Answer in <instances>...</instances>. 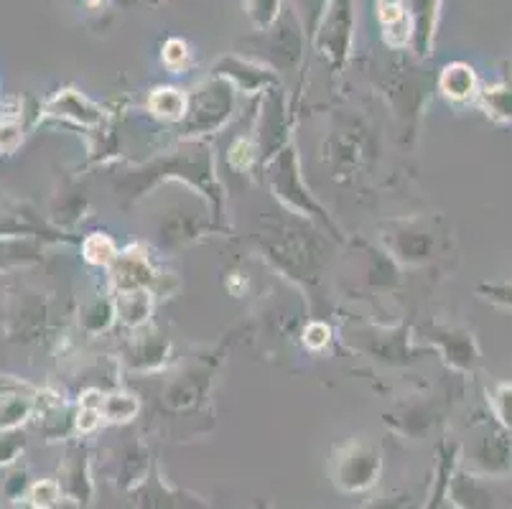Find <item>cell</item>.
Wrapping results in <instances>:
<instances>
[{
    "instance_id": "7",
    "label": "cell",
    "mask_w": 512,
    "mask_h": 509,
    "mask_svg": "<svg viewBox=\"0 0 512 509\" xmlns=\"http://www.w3.org/2000/svg\"><path fill=\"white\" fill-rule=\"evenodd\" d=\"M388 97L393 102V110L408 130H416V120L421 118V110L431 97V79L421 74V69L413 67H393L388 82Z\"/></svg>"
},
{
    "instance_id": "11",
    "label": "cell",
    "mask_w": 512,
    "mask_h": 509,
    "mask_svg": "<svg viewBox=\"0 0 512 509\" xmlns=\"http://www.w3.org/2000/svg\"><path fill=\"white\" fill-rule=\"evenodd\" d=\"M110 273H113L110 278H113V286L118 293L151 291L158 280L156 268L146 258V252H141L138 247L118 252V258L110 265Z\"/></svg>"
},
{
    "instance_id": "9",
    "label": "cell",
    "mask_w": 512,
    "mask_h": 509,
    "mask_svg": "<svg viewBox=\"0 0 512 509\" xmlns=\"http://www.w3.org/2000/svg\"><path fill=\"white\" fill-rule=\"evenodd\" d=\"M212 77H222L235 84L237 92L245 95H258V92L278 90V74L263 64L253 62L248 56L227 54L212 67Z\"/></svg>"
},
{
    "instance_id": "28",
    "label": "cell",
    "mask_w": 512,
    "mask_h": 509,
    "mask_svg": "<svg viewBox=\"0 0 512 509\" xmlns=\"http://www.w3.org/2000/svg\"><path fill=\"white\" fill-rule=\"evenodd\" d=\"M492 413L500 420L502 428H512V382H495L487 387Z\"/></svg>"
},
{
    "instance_id": "18",
    "label": "cell",
    "mask_w": 512,
    "mask_h": 509,
    "mask_svg": "<svg viewBox=\"0 0 512 509\" xmlns=\"http://www.w3.org/2000/svg\"><path fill=\"white\" fill-rule=\"evenodd\" d=\"M439 90L444 92L451 102L477 100L479 95L477 74H474V69L464 62L446 64L439 74Z\"/></svg>"
},
{
    "instance_id": "19",
    "label": "cell",
    "mask_w": 512,
    "mask_h": 509,
    "mask_svg": "<svg viewBox=\"0 0 512 509\" xmlns=\"http://www.w3.org/2000/svg\"><path fill=\"white\" fill-rule=\"evenodd\" d=\"M169 359V342L158 334L141 336L128 352V367L133 372L161 370Z\"/></svg>"
},
{
    "instance_id": "16",
    "label": "cell",
    "mask_w": 512,
    "mask_h": 509,
    "mask_svg": "<svg viewBox=\"0 0 512 509\" xmlns=\"http://www.w3.org/2000/svg\"><path fill=\"white\" fill-rule=\"evenodd\" d=\"M385 247L393 252V258L406 265H421L431 260L434 255V235L428 232L413 230V227H403V230H395L390 235H385Z\"/></svg>"
},
{
    "instance_id": "12",
    "label": "cell",
    "mask_w": 512,
    "mask_h": 509,
    "mask_svg": "<svg viewBox=\"0 0 512 509\" xmlns=\"http://www.w3.org/2000/svg\"><path fill=\"white\" fill-rule=\"evenodd\" d=\"M209 382H212V367L209 364H197L192 370H186L176 380L169 382L164 390V405L171 413H186V410L197 408L202 398L207 395Z\"/></svg>"
},
{
    "instance_id": "21",
    "label": "cell",
    "mask_w": 512,
    "mask_h": 509,
    "mask_svg": "<svg viewBox=\"0 0 512 509\" xmlns=\"http://www.w3.org/2000/svg\"><path fill=\"white\" fill-rule=\"evenodd\" d=\"M148 112L164 123L179 125L186 115V95L176 87H156L148 95Z\"/></svg>"
},
{
    "instance_id": "14",
    "label": "cell",
    "mask_w": 512,
    "mask_h": 509,
    "mask_svg": "<svg viewBox=\"0 0 512 509\" xmlns=\"http://www.w3.org/2000/svg\"><path fill=\"white\" fill-rule=\"evenodd\" d=\"M411 21V49L418 59L434 54L436 26L441 16V0H403Z\"/></svg>"
},
{
    "instance_id": "31",
    "label": "cell",
    "mask_w": 512,
    "mask_h": 509,
    "mask_svg": "<svg viewBox=\"0 0 512 509\" xmlns=\"http://www.w3.org/2000/svg\"><path fill=\"white\" fill-rule=\"evenodd\" d=\"M477 293L490 301L492 306L512 311V280H502V283H479Z\"/></svg>"
},
{
    "instance_id": "8",
    "label": "cell",
    "mask_w": 512,
    "mask_h": 509,
    "mask_svg": "<svg viewBox=\"0 0 512 509\" xmlns=\"http://www.w3.org/2000/svg\"><path fill=\"white\" fill-rule=\"evenodd\" d=\"M380 474V451L372 443L352 441L337 456L334 476L344 492H362L377 482Z\"/></svg>"
},
{
    "instance_id": "35",
    "label": "cell",
    "mask_w": 512,
    "mask_h": 509,
    "mask_svg": "<svg viewBox=\"0 0 512 509\" xmlns=\"http://www.w3.org/2000/svg\"><path fill=\"white\" fill-rule=\"evenodd\" d=\"M299 6L306 11L304 28H306V36L311 39L316 23H319V18H321V11H324V6H327V0H299Z\"/></svg>"
},
{
    "instance_id": "27",
    "label": "cell",
    "mask_w": 512,
    "mask_h": 509,
    "mask_svg": "<svg viewBox=\"0 0 512 509\" xmlns=\"http://www.w3.org/2000/svg\"><path fill=\"white\" fill-rule=\"evenodd\" d=\"M283 6H286L283 0H245V13L255 31H265L278 21Z\"/></svg>"
},
{
    "instance_id": "20",
    "label": "cell",
    "mask_w": 512,
    "mask_h": 509,
    "mask_svg": "<svg viewBox=\"0 0 512 509\" xmlns=\"http://www.w3.org/2000/svg\"><path fill=\"white\" fill-rule=\"evenodd\" d=\"M118 296L120 298L115 301V314H118L120 324L128 326V329H141L153 311V293L128 291V293H118Z\"/></svg>"
},
{
    "instance_id": "2",
    "label": "cell",
    "mask_w": 512,
    "mask_h": 509,
    "mask_svg": "<svg viewBox=\"0 0 512 509\" xmlns=\"http://www.w3.org/2000/svg\"><path fill=\"white\" fill-rule=\"evenodd\" d=\"M260 247L273 265L291 280L314 283L327 263V247L319 235H306V227L281 224L268 237H260Z\"/></svg>"
},
{
    "instance_id": "33",
    "label": "cell",
    "mask_w": 512,
    "mask_h": 509,
    "mask_svg": "<svg viewBox=\"0 0 512 509\" xmlns=\"http://www.w3.org/2000/svg\"><path fill=\"white\" fill-rule=\"evenodd\" d=\"M329 336H332L329 326L321 324V321H314V324L306 326L304 342H306V347L314 349V352H319V349H324L329 344Z\"/></svg>"
},
{
    "instance_id": "32",
    "label": "cell",
    "mask_w": 512,
    "mask_h": 509,
    "mask_svg": "<svg viewBox=\"0 0 512 509\" xmlns=\"http://www.w3.org/2000/svg\"><path fill=\"white\" fill-rule=\"evenodd\" d=\"M161 59H164V64L171 69V72H181V69L189 64V59H192V51H189L186 41L169 39L164 44V54H161Z\"/></svg>"
},
{
    "instance_id": "17",
    "label": "cell",
    "mask_w": 512,
    "mask_h": 509,
    "mask_svg": "<svg viewBox=\"0 0 512 509\" xmlns=\"http://www.w3.org/2000/svg\"><path fill=\"white\" fill-rule=\"evenodd\" d=\"M377 18L383 28V39L390 49L403 51L411 46V21L403 0H377Z\"/></svg>"
},
{
    "instance_id": "30",
    "label": "cell",
    "mask_w": 512,
    "mask_h": 509,
    "mask_svg": "<svg viewBox=\"0 0 512 509\" xmlns=\"http://www.w3.org/2000/svg\"><path fill=\"white\" fill-rule=\"evenodd\" d=\"M31 413V400L23 398V395H8L3 403H0V431L16 426L18 420H23Z\"/></svg>"
},
{
    "instance_id": "23",
    "label": "cell",
    "mask_w": 512,
    "mask_h": 509,
    "mask_svg": "<svg viewBox=\"0 0 512 509\" xmlns=\"http://www.w3.org/2000/svg\"><path fill=\"white\" fill-rule=\"evenodd\" d=\"M97 410H100V418L113 420V423H125V420L136 418L141 403L133 395H128V392H113V395H102Z\"/></svg>"
},
{
    "instance_id": "6",
    "label": "cell",
    "mask_w": 512,
    "mask_h": 509,
    "mask_svg": "<svg viewBox=\"0 0 512 509\" xmlns=\"http://www.w3.org/2000/svg\"><path fill=\"white\" fill-rule=\"evenodd\" d=\"M352 36H355V0H327L316 23L311 41L334 72H342L352 54Z\"/></svg>"
},
{
    "instance_id": "34",
    "label": "cell",
    "mask_w": 512,
    "mask_h": 509,
    "mask_svg": "<svg viewBox=\"0 0 512 509\" xmlns=\"http://www.w3.org/2000/svg\"><path fill=\"white\" fill-rule=\"evenodd\" d=\"M31 499H34L36 507L46 509V507H54L59 499V484L57 482H41L31 489Z\"/></svg>"
},
{
    "instance_id": "1",
    "label": "cell",
    "mask_w": 512,
    "mask_h": 509,
    "mask_svg": "<svg viewBox=\"0 0 512 509\" xmlns=\"http://www.w3.org/2000/svg\"><path fill=\"white\" fill-rule=\"evenodd\" d=\"M161 181H179V184L194 186L199 194L207 196V202L212 204L214 224H220L225 194H222L220 179L214 174V161L207 146L194 143L189 151L164 153V156L153 158L143 166L130 168L128 174L115 181V191L120 196V204L130 209L136 202H141L148 191L156 189Z\"/></svg>"
},
{
    "instance_id": "26",
    "label": "cell",
    "mask_w": 512,
    "mask_h": 509,
    "mask_svg": "<svg viewBox=\"0 0 512 509\" xmlns=\"http://www.w3.org/2000/svg\"><path fill=\"white\" fill-rule=\"evenodd\" d=\"M115 319H118V314H115L113 298H95V301L85 308V314H82V326H85L90 334H100V331L110 329V324H113Z\"/></svg>"
},
{
    "instance_id": "10",
    "label": "cell",
    "mask_w": 512,
    "mask_h": 509,
    "mask_svg": "<svg viewBox=\"0 0 512 509\" xmlns=\"http://www.w3.org/2000/svg\"><path fill=\"white\" fill-rule=\"evenodd\" d=\"M426 339L444 354L446 362L459 372H472L479 362V347L474 336L462 329H446V326H431L426 329Z\"/></svg>"
},
{
    "instance_id": "25",
    "label": "cell",
    "mask_w": 512,
    "mask_h": 509,
    "mask_svg": "<svg viewBox=\"0 0 512 509\" xmlns=\"http://www.w3.org/2000/svg\"><path fill=\"white\" fill-rule=\"evenodd\" d=\"M197 237V224L192 217H181V212H174L166 224H161V245L181 247Z\"/></svg>"
},
{
    "instance_id": "4",
    "label": "cell",
    "mask_w": 512,
    "mask_h": 509,
    "mask_svg": "<svg viewBox=\"0 0 512 509\" xmlns=\"http://www.w3.org/2000/svg\"><path fill=\"white\" fill-rule=\"evenodd\" d=\"M265 179H268V186L276 194L278 202L288 209L296 217L311 219V222L321 224L324 230L332 232L334 237H339L337 227L329 219V214L324 212L319 202L311 196L309 186L304 184V176H301V161L299 153H296V146L293 143H286L271 161L265 163Z\"/></svg>"
},
{
    "instance_id": "3",
    "label": "cell",
    "mask_w": 512,
    "mask_h": 509,
    "mask_svg": "<svg viewBox=\"0 0 512 509\" xmlns=\"http://www.w3.org/2000/svg\"><path fill=\"white\" fill-rule=\"evenodd\" d=\"M306 41H309V36H306L299 11L286 3L278 21L271 28L245 39V49L248 51H242V54H248L253 62L273 69L276 74L296 72V67L304 59Z\"/></svg>"
},
{
    "instance_id": "29",
    "label": "cell",
    "mask_w": 512,
    "mask_h": 509,
    "mask_svg": "<svg viewBox=\"0 0 512 509\" xmlns=\"http://www.w3.org/2000/svg\"><path fill=\"white\" fill-rule=\"evenodd\" d=\"M258 156H260V148L255 146L253 140L245 138V135L232 140L230 151H227V161H230V166L235 168V171H240V174L250 171V166H253Z\"/></svg>"
},
{
    "instance_id": "22",
    "label": "cell",
    "mask_w": 512,
    "mask_h": 509,
    "mask_svg": "<svg viewBox=\"0 0 512 509\" xmlns=\"http://www.w3.org/2000/svg\"><path fill=\"white\" fill-rule=\"evenodd\" d=\"M479 100L492 120L497 123H512V77H505L502 82L492 84L479 90Z\"/></svg>"
},
{
    "instance_id": "5",
    "label": "cell",
    "mask_w": 512,
    "mask_h": 509,
    "mask_svg": "<svg viewBox=\"0 0 512 509\" xmlns=\"http://www.w3.org/2000/svg\"><path fill=\"white\" fill-rule=\"evenodd\" d=\"M235 84L222 77H209L192 95H186V115L179 123L184 140H199L204 135L220 133L237 112Z\"/></svg>"
},
{
    "instance_id": "24",
    "label": "cell",
    "mask_w": 512,
    "mask_h": 509,
    "mask_svg": "<svg viewBox=\"0 0 512 509\" xmlns=\"http://www.w3.org/2000/svg\"><path fill=\"white\" fill-rule=\"evenodd\" d=\"M82 255H85L87 263L110 268L113 260L118 258V245H115L113 237L105 235V232H92V235L82 242Z\"/></svg>"
},
{
    "instance_id": "15",
    "label": "cell",
    "mask_w": 512,
    "mask_h": 509,
    "mask_svg": "<svg viewBox=\"0 0 512 509\" xmlns=\"http://www.w3.org/2000/svg\"><path fill=\"white\" fill-rule=\"evenodd\" d=\"M362 130L347 128L337 130L324 146V161L334 171V176H347L365 163V138Z\"/></svg>"
},
{
    "instance_id": "13",
    "label": "cell",
    "mask_w": 512,
    "mask_h": 509,
    "mask_svg": "<svg viewBox=\"0 0 512 509\" xmlns=\"http://www.w3.org/2000/svg\"><path fill=\"white\" fill-rule=\"evenodd\" d=\"M46 112H49L51 118L69 120V123L82 125L87 130H100L105 125V112H102V107L87 100L82 92L72 90V87L59 90L57 95L51 97L49 105H46Z\"/></svg>"
}]
</instances>
